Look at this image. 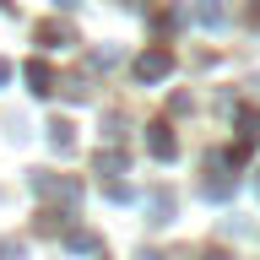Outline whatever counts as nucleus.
<instances>
[{"label":"nucleus","instance_id":"nucleus-1","mask_svg":"<svg viewBox=\"0 0 260 260\" xmlns=\"http://www.w3.org/2000/svg\"><path fill=\"white\" fill-rule=\"evenodd\" d=\"M162 71H168V54H146V60L136 65V76H141V81H152V76H162Z\"/></svg>","mask_w":260,"mask_h":260},{"label":"nucleus","instance_id":"nucleus-2","mask_svg":"<svg viewBox=\"0 0 260 260\" xmlns=\"http://www.w3.org/2000/svg\"><path fill=\"white\" fill-rule=\"evenodd\" d=\"M152 152H157V157H174V136H168V130H152Z\"/></svg>","mask_w":260,"mask_h":260},{"label":"nucleus","instance_id":"nucleus-3","mask_svg":"<svg viewBox=\"0 0 260 260\" xmlns=\"http://www.w3.org/2000/svg\"><path fill=\"white\" fill-rule=\"evenodd\" d=\"M174 217V201H162V195H152V222H168Z\"/></svg>","mask_w":260,"mask_h":260},{"label":"nucleus","instance_id":"nucleus-4","mask_svg":"<svg viewBox=\"0 0 260 260\" xmlns=\"http://www.w3.org/2000/svg\"><path fill=\"white\" fill-rule=\"evenodd\" d=\"M0 260H22V244H0Z\"/></svg>","mask_w":260,"mask_h":260},{"label":"nucleus","instance_id":"nucleus-5","mask_svg":"<svg viewBox=\"0 0 260 260\" xmlns=\"http://www.w3.org/2000/svg\"><path fill=\"white\" fill-rule=\"evenodd\" d=\"M6 76H11V65H6V60H0V81H6Z\"/></svg>","mask_w":260,"mask_h":260}]
</instances>
